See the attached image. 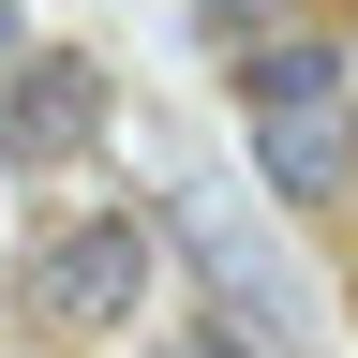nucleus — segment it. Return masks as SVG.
I'll use <instances>...</instances> for the list:
<instances>
[{"label": "nucleus", "mask_w": 358, "mask_h": 358, "mask_svg": "<svg viewBox=\"0 0 358 358\" xmlns=\"http://www.w3.org/2000/svg\"><path fill=\"white\" fill-rule=\"evenodd\" d=\"M105 120H120V90H105L90 45H15V60H0V164H15V179L90 164V150H105Z\"/></svg>", "instance_id": "obj_1"}, {"label": "nucleus", "mask_w": 358, "mask_h": 358, "mask_svg": "<svg viewBox=\"0 0 358 358\" xmlns=\"http://www.w3.org/2000/svg\"><path fill=\"white\" fill-rule=\"evenodd\" d=\"M150 224L134 209H75V224H45V254H30V313L45 329H134L150 313Z\"/></svg>", "instance_id": "obj_2"}, {"label": "nucleus", "mask_w": 358, "mask_h": 358, "mask_svg": "<svg viewBox=\"0 0 358 358\" xmlns=\"http://www.w3.org/2000/svg\"><path fill=\"white\" fill-rule=\"evenodd\" d=\"M254 164H268V194H284V209L358 194V134H343V105H254Z\"/></svg>", "instance_id": "obj_3"}, {"label": "nucleus", "mask_w": 358, "mask_h": 358, "mask_svg": "<svg viewBox=\"0 0 358 358\" xmlns=\"http://www.w3.org/2000/svg\"><path fill=\"white\" fill-rule=\"evenodd\" d=\"M179 254H194L209 268V284H224V313H239V329H284V268H268V239H239V224H179Z\"/></svg>", "instance_id": "obj_4"}, {"label": "nucleus", "mask_w": 358, "mask_h": 358, "mask_svg": "<svg viewBox=\"0 0 358 358\" xmlns=\"http://www.w3.org/2000/svg\"><path fill=\"white\" fill-rule=\"evenodd\" d=\"M239 105H343V45H329V30H268V45H239Z\"/></svg>", "instance_id": "obj_5"}, {"label": "nucleus", "mask_w": 358, "mask_h": 358, "mask_svg": "<svg viewBox=\"0 0 358 358\" xmlns=\"http://www.w3.org/2000/svg\"><path fill=\"white\" fill-rule=\"evenodd\" d=\"M150 358H268V329H239V313H179V329H150Z\"/></svg>", "instance_id": "obj_6"}, {"label": "nucleus", "mask_w": 358, "mask_h": 358, "mask_svg": "<svg viewBox=\"0 0 358 358\" xmlns=\"http://www.w3.org/2000/svg\"><path fill=\"white\" fill-rule=\"evenodd\" d=\"M194 15H209V30H239V45H268V30H284L268 0H194Z\"/></svg>", "instance_id": "obj_7"}, {"label": "nucleus", "mask_w": 358, "mask_h": 358, "mask_svg": "<svg viewBox=\"0 0 358 358\" xmlns=\"http://www.w3.org/2000/svg\"><path fill=\"white\" fill-rule=\"evenodd\" d=\"M15 45H30V15H15V0H0V60H15Z\"/></svg>", "instance_id": "obj_8"}]
</instances>
